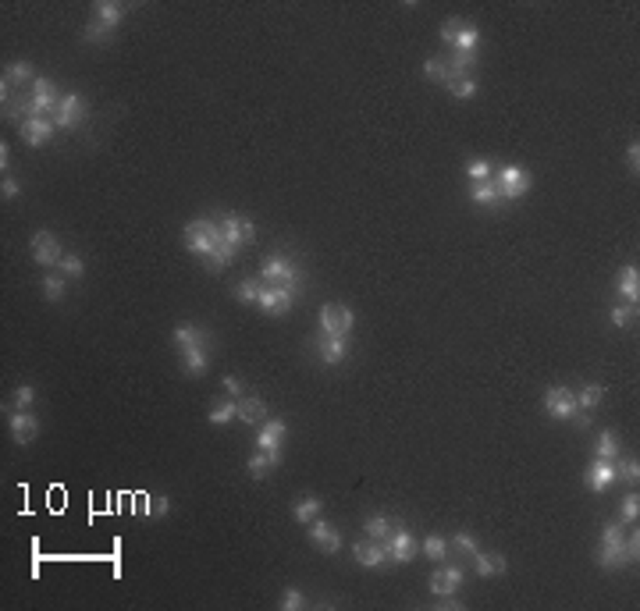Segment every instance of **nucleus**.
I'll use <instances>...</instances> for the list:
<instances>
[{"mask_svg": "<svg viewBox=\"0 0 640 611\" xmlns=\"http://www.w3.org/2000/svg\"><path fill=\"white\" fill-rule=\"evenodd\" d=\"M633 558H629V551H626V537H622V526L619 523H608L605 530H601V547H598V565L601 569H626Z\"/></svg>", "mask_w": 640, "mask_h": 611, "instance_id": "f257e3e1", "label": "nucleus"}, {"mask_svg": "<svg viewBox=\"0 0 640 611\" xmlns=\"http://www.w3.org/2000/svg\"><path fill=\"white\" fill-rule=\"evenodd\" d=\"M221 242H225L221 224H213V220H206V217H196V220L185 224V249L192 256H206L213 246H221Z\"/></svg>", "mask_w": 640, "mask_h": 611, "instance_id": "f03ea898", "label": "nucleus"}, {"mask_svg": "<svg viewBox=\"0 0 640 611\" xmlns=\"http://www.w3.org/2000/svg\"><path fill=\"white\" fill-rule=\"evenodd\" d=\"M61 93L53 89V82L50 79H39L36 75V82H32V96L25 100L29 103V118H50V114H58V107H61Z\"/></svg>", "mask_w": 640, "mask_h": 611, "instance_id": "7ed1b4c3", "label": "nucleus"}, {"mask_svg": "<svg viewBox=\"0 0 640 611\" xmlns=\"http://www.w3.org/2000/svg\"><path fill=\"white\" fill-rule=\"evenodd\" d=\"M352 323H356V313L342 302H328L324 309H320V330L331 335V338H345L352 330Z\"/></svg>", "mask_w": 640, "mask_h": 611, "instance_id": "20e7f679", "label": "nucleus"}, {"mask_svg": "<svg viewBox=\"0 0 640 611\" xmlns=\"http://www.w3.org/2000/svg\"><path fill=\"white\" fill-rule=\"evenodd\" d=\"M385 551H388V562L406 565V562H413V558H416L420 544H416V537H413L406 526H395V530L385 537Z\"/></svg>", "mask_w": 640, "mask_h": 611, "instance_id": "39448f33", "label": "nucleus"}, {"mask_svg": "<svg viewBox=\"0 0 640 611\" xmlns=\"http://www.w3.org/2000/svg\"><path fill=\"white\" fill-rule=\"evenodd\" d=\"M495 185H498L502 199H523L530 192V175L523 168H512V163H509V168H498Z\"/></svg>", "mask_w": 640, "mask_h": 611, "instance_id": "423d86ee", "label": "nucleus"}, {"mask_svg": "<svg viewBox=\"0 0 640 611\" xmlns=\"http://www.w3.org/2000/svg\"><path fill=\"white\" fill-rule=\"evenodd\" d=\"M292 302H295V288H288V285H263L256 306L263 313H271V316H281V313L292 309Z\"/></svg>", "mask_w": 640, "mask_h": 611, "instance_id": "0eeeda50", "label": "nucleus"}, {"mask_svg": "<svg viewBox=\"0 0 640 611\" xmlns=\"http://www.w3.org/2000/svg\"><path fill=\"white\" fill-rule=\"evenodd\" d=\"M260 277H263L267 285H288V288H295L302 274H299V267H295V263H288L285 256H271V260L263 263Z\"/></svg>", "mask_w": 640, "mask_h": 611, "instance_id": "6e6552de", "label": "nucleus"}, {"mask_svg": "<svg viewBox=\"0 0 640 611\" xmlns=\"http://www.w3.org/2000/svg\"><path fill=\"white\" fill-rule=\"evenodd\" d=\"M221 235H225V242L228 246H249L253 239H256V228H253V220L249 217H239V213H225L221 217Z\"/></svg>", "mask_w": 640, "mask_h": 611, "instance_id": "1a4fd4ad", "label": "nucleus"}, {"mask_svg": "<svg viewBox=\"0 0 640 611\" xmlns=\"http://www.w3.org/2000/svg\"><path fill=\"white\" fill-rule=\"evenodd\" d=\"M352 558L363 565V569H385L388 565V551H385V540H373V537H363L352 544Z\"/></svg>", "mask_w": 640, "mask_h": 611, "instance_id": "9d476101", "label": "nucleus"}, {"mask_svg": "<svg viewBox=\"0 0 640 611\" xmlns=\"http://www.w3.org/2000/svg\"><path fill=\"white\" fill-rule=\"evenodd\" d=\"M32 260H36L39 267H61L65 249H61L58 239H53V231H36V235H32Z\"/></svg>", "mask_w": 640, "mask_h": 611, "instance_id": "9b49d317", "label": "nucleus"}, {"mask_svg": "<svg viewBox=\"0 0 640 611\" xmlns=\"http://www.w3.org/2000/svg\"><path fill=\"white\" fill-rule=\"evenodd\" d=\"M285 423L281 419H263L260 423V434H256V448L267 452L274 462H281V441H285Z\"/></svg>", "mask_w": 640, "mask_h": 611, "instance_id": "f8f14e48", "label": "nucleus"}, {"mask_svg": "<svg viewBox=\"0 0 640 611\" xmlns=\"http://www.w3.org/2000/svg\"><path fill=\"white\" fill-rule=\"evenodd\" d=\"M545 412L555 416V419H573L576 416V391H569V387H548L545 391Z\"/></svg>", "mask_w": 640, "mask_h": 611, "instance_id": "ddd939ff", "label": "nucleus"}, {"mask_svg": "<svg viewBox=\"0 0 640 611\" xmlns=\"http://www.w3.org/2000/svg\"><path fill=\"white\" fill-rule=\"evenodd\" d=\"M86 114H89L86 100L79 93H68L61 100V107H58V114H53V125H58V128H79L86 121Z\"/></svg>", "mask_w": 640, "mask_h": 611, "instance_id": "4468645a", "label": "nucleus"}, {"mask_svg": "<svg viewBox=\"0 0 640 611\" xmlns=\"http://www.w3.org/2000/svg\"><path fill=\"white\" fill-rule=\"evenodd\" d=\"M462 590V569L459 565H441L431 572V593L434 597H452Z\"/></svg>", "mask_w": 640, "mask_h": 611, "instance_id": "2eb2a0df", "label": "nucleus"}, {"mask_svg": "<svg viewBox=\"0 0 640 611\" xmlns=\"http://www.w3.org/2000/svg\"><path fill=\"white\" fill-rule=\"evenodd\" d=\"M8 427H11V437H15V444H29V441H36V437H39V419H36L29 409H18V412H11Z\"/></svg>", "mask_w": 640, "mask_h": 611, "instance_id": "dca6fc26", "label": "nucleus"}, {"mask_svg": "<svg viewBox=\"0 0 640 611\" xmlns=\"http://www.w3.org/2000/svg\"><path fill=\"white\" fill-rule=\"evenodd\" d=\"M309 540H313L320 551H328V554H338V551H342V533H338L331 523H324V519H313V523H309Z\"/></svg>", "mask_w": 640, "mask_h": 611, "instance_id": "f3484780", "label": "nucleus"}, {"mask_svg": "<svg viewBox=\"0 0 640 611\" xmlns=\"http://www.w3.org/2000/svg\"><path fill=\"white\" fill-rule=\"evenodd\" d=\"M18 128H22V139L29 146H46L53 139V128H58V125H53V118H29Z\"/></svg>", "mask_w": 640, "mask_h": 611, "instance_id": "a211bd4d", "label": "nucleus"}, {"mask_svg": "<svg viewBox=\"0 0 640 611\" xmlns=\"http://www.w3.org/2000/svg\"><path fill=\"white\" fill-rule=\"evenodd\" d=\"M583 483H587V490H594V494L608 490V487L615 483V466H612V462H605V459H594V466L587 469Z\"/></svg>", "mask_w": 640, "mask_h": 611, "instance_id": "6ab92c4d", "label": "nucleus"}, {"mask_svg": "<svg viewBox=\"0 0 640 611\" xmlns=\"http://www.w3.org/2000/svg\"><path fill=\"white\" fill-rule=\"evenodd\" d=\"M125 11H128L125 4H114V0H100V4L93 8V22H100L103 29H111V32H114V29L121 25Z\"/></svg>", "mask_w": 640, "mask_h": 611, "instance_id": "aec40b11", "label": "nucleus"}, {"mask_svg": "<svg viewBox=\"0 0 640 611\" xmlns=\"http://www.w3.org/2000/svg\"><path fill=\"white\" fill-rule=\"evenodd\" d=\"M175 345L178 349H210V335L206 330H199L196 323H182V327H175Z\"/></svg>", "mask_w": 640, "mask_h": 611, "instance_id": "412c9836", "label": "nucleus"}, {"mask_svg": "<svg viewBox=\"0 0 640 611\" xmlns=\"http://www.w3.org/2000/svg\"><path fill=\"white\" fill-rule=\"evenodd\" d=\"M473 562H476V565H473V569H476V576H484V579H488V576H502V572L509 569L505 554H488V551H476V554H473Z\"/></svg>", "mask_w": 640, "mask_h": 611, "instance_id": "4be33fe9", "label": "nucleus"}, {"mask_svg": "<svg viewBox=\"0 0 640 611\" xmlns=\"http://www.w3.org/2000/svg\"><path fill=\"white\" fill-rule=\"evenodd\" d=\"M469 199H473L476 206H502V203H505L502 192H498V185H495V178H488V182H473Z\"/></svg>", "mask_w": 640, "mask_h": 611, "instance_id": "5701e85b", "label": "nucleus"}, {"mask_svg": "<svg viewBox=\"0 0 640 611\" xmlns=\"http://www.w3.org/2000/svg\"><path fill=\"white\" fill-rule=\"evenodd\" d=\"M345 356H349V342L324 335V342H320V363H324V366H338Z\"/></svg>", "mask_w": 640, "mask_h": 611, "instance_id": "b1692460", "label": "nucleus"}, {"mask_svg": "<svg viewBox=\"0 0 640 611\" xmlns=\"http://www.w3.org/2000/svg\"><path fill=\"white\" fill-rule=\"evenodd\" d=\"M619 295L629 306H636V299H640V274H636V267H622L619 270Z\"/></svg>", "mask_w": 640, "mask_h": 611, "instance_id": "393cba45", "label": "nucleus"}, {"mask_svg": "<svg viewBox=\"0 0 640 611\" xmlns=\"http://www.w3.org/2000/svg\"><path fill=\"white\" fill-rule=\"evenodd\" d=\"M320 509H324V502H320L316 494H302L299 502H295V509H292V516L299 519V523H313V519H320Z\"/></svg>", "mask_w": 640, "mask_h": 611, "instance_id": "a878e982", "label": "nucleus"}, {"mask_svg": "<svg viewBox=\"0 0 640 611\" xmlns=\"http://www.w3.org/2000/svg\"><path fill=\"white\" fill-rule=\"evenodd\" d=\"M239 419L249 423V427H260L267 419V405L263 398H239Z\"/></svg>", "mask_w": 640, "mask_h": 611, "instance_id": "bb28decb", "label": "nucleus"}, {"mask_svg": "<svg viewBox=\"0 0 640 611\" xmlns=\"http://www.w3.org/2000/svg\"><path fill=\"white\" fill-rule=\"evenodd\" d=\"M601 398H605V387H601V384H583L580 391H576V405H580L583 412L598 409V405H601Z\"/></svg>", "mask_w": 640, "mask_h": 611, "instance_id": "cd10ccee", "label": "nucleus"}, {"mask_svg": "<svg viewBox=\"0 0 640 611\" xmlns=\"http://www.w3.org/2000/svg\"><path fill=\"white\" fill-rule=\"evenodd\" d=\"M206 366H210V349H185V373L189 377H203L206 373Z\"/></svg>", "mask_w": 640, "mask_h": 611, "instance_id": "c85d7f7f", "label": "nucleus"}, {"mask_svg": "<svg viewBox=\"0 0 640 611\" xmlns=\"http://www.w3.org/2000/svg\"><path fill=\"white\" fill-rule=\"evenodd\" d=\"M235 253H239L235 246L221 242V246H213V249H210V253H206L203 260H206V267H210V270H225V267H228V263L235 260Z\"/></svg>", "mask_w": 640, "mask_h": 611, "instance_id": "c756f323", "label": "nucleus"}, {"mask_svg": "<svg viewBox=\"0 0 640 611\" xmlns=\"http://www.w3.org/2000/svg\"><path fill=\"white\" fill-rule=\"evenodd\" d=\"M232 419H239V398H228L221 405H213V412H210V423L213 427H228Z\"/></svg>", "mask_w": 640, "mask_h": 611, "instance_id": "7c9ffc66", "label": "nucleus"}, {"mask_svg": "<svg viewBox=\"0 0 640 611\" xmlns=\"http://www.w3.org/2000/svg\"><path fill=\"white\" fill-rule=\"evenodd\" d=\"M598 459H605V462H615L619 459V437L612 434V430H601L598 434Z\"/></svg>", "mask_w": 640, "mask_h": 611, "instance_id": "2f4dec72", "label": "nucleus"}, {"mask_svg": "<svg viewBox=\"0 0 640 611\" xmlns=\"http://www.w3.org/2000/svg\"><path fill=\"white\" fill-rule=\"evenodd\" d=\"M423 75L431 79V82H438V86H448V82H452L448 61H441V58H431V61H423Z\"/></svg>", "mask_w": 640, "mask_h": 611, "instance_id": "473e14b6", "label": "nucleus"}, {"mask_svg": "<svg viewBox=\"0 0 640 611\" xmlns=\"http://www.w3.org/2000/svg\"><path fill=\"white\" fill-rule=\"evenodd\" d=\"M392 530H395V523H392L388 516H370V519L363 523V533H366V537H373V540H385Z\"/></svg>", "mask_w": 640, "mask_h": 611, "instance_id": "72a5a7b5", "label": "nucleus"}, {"mask_svg": "<svg viewBox=\"0 0 640 611\" xmlns=\"http://www.w3.org/2000/svg\"><path fill=\"white\" fill-rule=\"evenodd\" d=\"M455 100H469V96H476V79H469V75H452V82L445 86Z\"/></svg>", "mask_w": 640, "mask_h": 611, "instance_id": "f704fd0d", "label": "nucleus"}, {"mask_svg": "<svg viewBox=\"0 0 640 611\" xmlns=\"http://www.w3.org/2000/svg\"><path fill=\"white\" fill-rule=\"evenodd\" d=\"M65 292H68V285H65V277H61V274L43 277V299H46V302H61V299H65Z\"/></svg>", "mask_w": 640, "mask_h": 611, "instance_id": "c9c22d12", "label": "nucleus"}, {"mask_svg": "<svg viewBox=\"0 0 640 611\" xmlns=\"http://www.w3.org/2000/svg\"><path fill=\"white\" fill-rule=\"evenodd\" d=\"M423 554H427L431 562H445V558H448V540L438 537V533H431V537L423 540Z\"/></svg>", "mask_w": 640, "mask_h": 611, "instance_id": "e433bc0d", "label": "nucleus"}, {"mask_svg": "<svg viewBox=\"0 0 640 611\" xmlns=\"http://www.w3.org/2000/svg\"><path fill=\"white\" fill-rule=\"evenodd\" d=\"M476 43H480V32L469 25V22H462V29H459V36H455V50H466V53H476Z\"/></svg>", "mask_w": 640, "mask_h": 611, "instance_id": "4c0bfd02", "label": "nucleus"}, {"mask_svg": "<svg viewBox=\"0 0 640 611\" xmlns=\"http://www.w3.org/2000/svg\"><path fill=\"white\" fill-rule=\"evenodd\" d=\"M4 79H8L11 86H22V82H36V72H32L29 61H15V65L4 72Z\"/></svg>", "mask_w": 640, "mask_h": 611, "instance_id": "58836bf2", "label": "nucleus"}, {"mask_svg": "<svg viewBox=\"0 0 640 611\" xmlns=\"http://www.w3.org/2000/svg\"><path fill=\"white\" fill-rule=\"evenodd\" d=\"M274 466H278V462H274L271 455H267V452H256V455L249 459V476H253V480H263V476L271 473Z\"/></svg>", "mask_w": 640, "mask_h": 611, "instance_id": "ea45409f", "label": "nucleus"}, {"mask_svg": "<svg viewBox=\"0 0 640 611\" xmlns=\"http://www.w3.org/2000/svg\"><path fill=\"white\" fill-rule=\"evenodd\" d=\"M466 175H469L473 182H488V178H491V160H484V156H473V160L466 163Z\"/></svg>", "mask_w": 640, "mask_h": 611, "instance_id": "a19ab883", "label": "nucleus"}, {"mask_svg": "<svg viewBox=\"0 0 640 611\" xmlns=\"http://www.w3.org/2000/svg\"><path fill=\"white\" fill-rule=\"evenodd\" d=\"M260 292H263V285L256 281V277H246V281L239 285V302H249V306H256V302H260Z\"/></svg>", "mask_w": 640, "mask_h": 611, "instance_id": "79ce46f5", "label": "nucleus"}, {"mask_svg": "<svg viewBox=\"0 0 640 611\" xmlns=\"http://www.w3.org/2000/svg\"><path fill=\"white\" fill-rule=\"evenodd\" d=\"M473 61H476V53L455 50V53H452V61H448V72H452V75H466V72L473 68Z\"/></svg>", "mask_w": 640, "mask_h": 611, "instance_id": "37998d69", "label": "nucleus"}, {"mask_svg": "<svg viewBox=\"0 0 640 611\" xmlns=\"http://www.w3.org/2000/svg\"><path fill=\"white\" fill-rule=\"evenodd\" d=\"M612 466H615V480H626V483H636V480H640V466H636V459L612 462Z\"/></svg>", "mask_w": 640, "mask_h": 611, "instance_id": "c03bdc74", "label": "nucleus"}, {"mask_svg": "<svg viewBox=\"0 0 640 611\" xmlns=\"http://www.w3.org/2000/svg\"><path fill=\"white\" fill-rule=\"evenodd\" d=\"M82 39H86V43H111V29H103L100 22H89V25L82 29Z\"/></svg>", "mask_w": 640, "mask_h": 611, "instance_id": "a18cd8bd", "label": "nucleus"}, {"mask_svg": "<svg viewBox=\"0 0 640 611\" xmlns=\"http://www.w3.org/2000/svg\"><path fill=\"white\" fill-rule=\"evenodd\" d=\"M168 509H171V502H168L164 494H156V497H149V502H146V516H149V519H164Z\"/></svg>", "mask_w": 640, "mask_h": 611, "instance_id": "49530a36", "label": "nucleus"}, {"mask_svg": "<svg viewBox=\"0 0 640 611\" xmlns=\"http://www.w3.org/2000/svg\"><path fill=\"white\" fill-rule=\"evenodd\" d=\"M11 398H15V409H29V405L36 402V387H32V384H18Z\"/></svg>", "mask_w": 640, "mask_h": 611, "instance_id": "de8ad7c7", "label": "nucleus"}, {"mask_svg": "<svg viewBox=\"0 0 640 611\" xmlns=\"http://www.w3.org/2000/svg\"><path fill=\"white\" fill-rule=\"evenodd\" d=\"M619 516H622V523H636V516H640V497H636V494H626V497H622Z\"/></svg>", "mask_w": 640, "mask_h": 611, "instance_id": "09e8293b", "label": "nucleus"}, {"mask_svg": "<svg viewBox=\"0 0 640 611\" xmlns=\"http://www.w3.org/2000/svg\"><path fill=\"white\" fill-rule=\"evenodd\" d=\"M61 274H68V277H82V274H86V263H82V256H75V253H65V260H61Z\"/></svg>", "mask_w": 640, "mask_h": 611, "instance_id": "8fccbe9b", "label": "nucleus"}, {"mask_svg": "<svg viewBox=\"0 0 640 611\" xmlns=\"http://www.w3.org/2000/svg\"><path fill=\"white\" fill-rule=\"evenodd\" d=\"M633 320H636V306L622 302V306H615V309H612V323H615V327H629Z\"/></svg>", "mask_w": 640, "mask_h": 611, "instance_id": "3c124183", "label": "nucleus"}, {"mask_svg": "<svg viewBox=\"0 0 640 611\" xmlns=\"http://www.w3.org/2000/svg\"><path fill=\"white\" fill-rule=\"evenodd\" d=\"M281 607H285V611H299V607H306V597H302V590L288 586V590H285V597H281Z\"/></svg>", "mask_w": 640, "mask_h": 611, "instance_id": "603ef678", "label": "nucleus"}, {"mask_svg": "<svg viewBox=\"0 0 640 611\" xmlns=\"http://www.w3.org/2000/svg\"><path fill=\"white\" fill-rule=\"evenodd\" d=\"M452 544H455L459 551H466V554H476V551H480V544H476V537H473V533H455V537H452Z\"/></svg>", "mask_w": 640, "mask_h": 611, "instance_id": "864d4df0", "label": "nucleus"}, {"mask_svg": "<svg viewBox=\"0 0 640 611\" xmlns=\"http://www.w3.org/2000/svg\"><path fill=\"white\" fill-rule=\"evenodd\" d=\"M459 29H462V18H448L445 25H441V43H455V36H459Z\"/></svg>", "mask_w": 640, "mask_h": 611, "instance_id": "5fc2aeb1", "label": "nucleus"}, {"mask_svg": "<svg viewBox=\"0 0 640 611\" xmlns=\"http://www.w3.org/2000/svg\"><path fill=\"white\" fill-rule=\"evenodd\" d=\"M626 168H629V175L636 178V171H640V146H636V142H629V149H626Z\"/></svg>", "mask_w": 640, "mask_h": 611, "instance_id": "6e6d98bb", "label": "nucleus"}, {"mask_svg": "<svg viewBox=\"0 0 640 611\" xmlns=\"http://www.w3.org/2000/svg\"><path fill=\"white\" fill-rule=\"evenodd\" d=\"M0 196H4V199H18V196H22V185H18L15 178L4 175V182H0Z\"/></svg>", "mask_w": 640, "mask_h": 611, "instance_id": "4d7b16f0", "label": "nucleus"}, {"mask_svg": "<svg viewBox=\"0 0 640 611\" xmlns=\"http://www.w3.org/2000/svg\"><path fill=\"white\" fill-rule=\"evenodd\" d=\"M225 391H228L232 398H239V395H242V380H239V377H225Z\"/></svg>", "mask_w": 640, "mask_h": 611, "instance_id": "13d9d810", "label": "nucleus"}, {"mask_svg": "<svg viewBox=\"0 0 640 611\" xmlns=\"http://www.w3.org/2000/svg\"><path fill=\"white\" fill-rule=\"evenodd\" d=\"M626 551H629V558L636 562V554H640V537L633 533V537H626Z\"/></svg>", "mask_w": 640, "mask_h": 611, "instance_id": "bf43d9fd", "label": "nucleus"}, {"mask_svg": "<svg viewBox=\"0 0 640 611\" xmlns=\"http://www.w3.org/2000/svg\"><path fill=\"white\" fill-rule=\"evenodd\" d=\"M0 168H4V175L11 168V149H8V142H0Z\"/></svg>", "mask_w": 640, "mask_h": 611, "instance_id": "052dcab7", "label": "nucleus"}, {"mask_svg": "<svg viewBox=\"0 0 640 611\" xmlns=\"http://www.w3.org/2000/svg\"><path fill=\"white\" fill-rule=\"evenodd\" d=\"M576 427H591V412H580L576 416Z\"/></svg>", "mask_w": 640, "mask_h": 611, "instance_id": "680f3d73", "label": "nucleus"}]
</instances>
